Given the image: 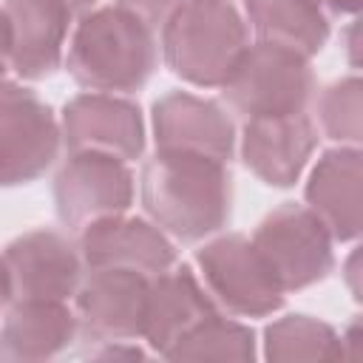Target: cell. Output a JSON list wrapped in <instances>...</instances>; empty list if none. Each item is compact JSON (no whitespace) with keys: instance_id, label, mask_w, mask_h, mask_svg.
<instances>
[{"instance_id":"cell-9","label":"cell","mask_w":363,"mask_h":363,"mask_svg":"<svg viewBox=\"0 0 363 363\" xmlns=\"http://www.w3.org/2000/svg\"><path fill=\"white\" fill-rule=\"evenodd\" d=\"M130 173L122 167V159L96 150L71 156L57 176V210L71 227L122 213L130 204Z\"/></svg>"},{"instance_id":"cell-14","label":"cell","mask_w":363,"mask_h":363,"mask_svg":"<svg viewBox=\"0 0 363 363\" xmlns=\"http://www.w3.org/2000/svg\"><path fill=\"white\" fill-rule=\"evenodd\" d=\"M156 142L159 150L201 153L224 162L233 147V125L213 102L170 94L156 102Z\"/></svg>"},{"instance_id":"cell-10","label":"cell","mask_w":363,"mask_h":363,"mask_svg":"<svg viewBox=\"0 0 363 363\" xmlns=\"http://www.w3.org/2000/svg\"><path fill=\"white\" fill-rule=\"evenodd\" d=\"M11 295L23 301H62L77 284V258L54 233H28L6 252Z\"/></svg>"},{"instance_id":"cell-17","label":"cell","mask_w":363,"mask_h":363,"mask_svg":"<svg viewBox=\"0 0 363 363\" xmlns=\"http://www.w3.org/2000/svg\"><path fill=\"white\" fill-rule=\"evenodd\" d=\"M210 315H213L210 301L204 298L187 267L170 275L159 272V281L147 292L145 335L159 352H167L170 343H179Z\"/></svg>"},{"instance_id":"cell-12","label":"cell","mask_w":363,"mask_h":363,"mask_svg":"<svg viewBox=\"0 0 363 363\" xmlns=\"http://www.w3.org/2000/svg\"><path fill=\"white\" fill-rule=\"evenodd\" d=\"M312 147L315 130L303 113L255 116L247 122L244 159L267 184H292Z\"/></svg>"},{"instance_id":"cell-19","label":"cell","mask_w":363,"mask_h":363,"mask_svg":"<svg viewBox=\"0 0 363 363\" xmlns=\"http://www.w3.org/2000/svg\"><path fill=\"white\" fill-rule=\"evenodd\" d=\"M71 337V315L60 301H23L6 323L14 354H51Z\"/></svg>"},{"instance_id":"cell-8","label":"cell","mask_w":363,"mask_h":363,"mask_svg":"<svg viewBox=\"0 0 363 363\" xmlns=\"http://www.w3.org/2000/svg\"><path fill=\"white\" fill-rule=\"evenodd\" d=\"M199 264L210 289L241 315H264L281 306V284L261 252L241 235L221 238L199 252Z\"/></svg>"},{"instance_id":"cell-7","label":"cell","mask_w":363,"mask_h":363,"mask_svg":"<svg viewBox=\"0 0 363 363\" xmlns=\"http://www.w3.org/2000/svg\"><path fill=\"white\" fill-rule=\"evenodd\" d=\"M71 11L60 0H6L0 6V48L6 62L28 79L51 74L60 62Z\"/></svg>"},{"instance_id":"cell-4","label":"cell","mask_w":363,"mask_h":363,"mask_svg":"<svg viewBox=\"0 0 363 363\" xmlns=\"http://www.w3.org/2000/svg\"><path fill=\"white\" fill-rule=\"evenodd\" d=\"M312 91V74L298 51L258 43L244 48L235 68L224 79V96L244 116L301 113Z\"/></svg>"},{"instance_id":"cell-23","label":"cell","mask_w":363,"mask_h":363,"mask_svg":"<svg viewBox=\"0 0 363 363\" xmlns=\"http://www.w3.org/2000/svg\"><path fill=\"white\" fill-rule=\"evenodd\" d=\"M11 295V286H9V269H6V261L0 258V303Z\"/></svg>"},{"instance_id":"cell-13","label":"cell","mask_w":363,"mask_h":363,"mask_svg":"<svg viewBox=\"0 0 363 363\" xmlns=\"http://www.w3.org/2000/svg\"><path fill=\"white\" fill-rule=\"evenodd\" d=\"M65 133L74 150H96L116 159L142 153L139 108L111 96H77L65 108Z\"/></svg>"},{"instance_id":"cell-5","label":"cell","mask_w":363,"mask_h":363,"mask_svg":"<svg viewBox=\"0 0 363 363\" xmlns=\"http://www.w3.org/2000/svg\"><path fill=\"white\" fill-rule=\"evenodd\" d=\"M252 247L272 269L281 289H301L332 269L326 224L303 207L284 204L255 233Z\"/></svg>"},{"instance_id":"cell-21","label":"cell","mask_w":363,"mask_h":363,"mask_svg":"<svg viewBox=\"0 0 363 363\" xmlns=\"http://www.w3.org/2000/svg\"><path fill=\"white\" fill-rule=\"evenodd\" d=\"M119 6L130 14H136L142 23L159 26L182 6V0H119Z\"/></svg>"},{"instance_id":"cell-6","label":"cell","mask_w":363,"mask_h":363,"mask_svg":"<svg viewBox=\"0 0 363 363\" xmlns=\"http://www.w3.org/2000/svg\"><path fill=\"white\" fill-rule=\"evenodd\" d=\"M57 125L31 91L0 85V184L40 176L57 156Z\"/></svg>"},{"instance_id":"cell-1","label":"cell","mask_w":363,"mask_h":363,"mask_svg":"<svg viewBox=\"0 0 363 363\" xmlns=\"http://www.w3.org/2000/svg\"><path fill=\"white\" fill-rule=\"evenodd\" d=\"M142 199L156 224L193 241L227 221L230 173L221 159L159 150L142 173Z\"/></svg>"},{"instance_id":"cell-3","label":"cell","mask_w":363,"mask_h":363,"mask_svg":"<svg viewBox=\"0 0 363 363\" xmlns=\"http://www.w3.org/2000/svg\"><path fill=\"white\" fill-rule=\"evenodd\" d=\"M244 48V26L227 0H190L164 26L170 68L196 85H224Z\"/></svg>"},{"instance_id":"cell-15","label":"cell","mask_w":363,"mask_h":363,"mask_svg":"<svg viewBox=\"0 0 363 363\" xmlns=\"http://www.w3.org/2000/svg\"><path fill=\"white\" fill-rule=\"evenodd\" d=\"M85 261L94 269L119 267L136 272H164L173 264V247L145 221H119L113 216L94 221L82 235Z\"/></svg>"},{"instance_id":"cell-25","label":"cell","mask_w":363,"mask_h":363,"mask_svg":"<svg viewBox=\"0 0 363 363\" xmlns=\"http://www.w3.org/2000/svg\"><path fill=\"white\" fill-rule=\"evenodd\" d=\"M3 71H6V57H3V48H0V79H3Z\"/></svg>"},{"instance_id":"cell-2","label":"cell","mask_w":363,"mask_h":363,"mask_svg":"<svg viewBox=\"0 0 363 363\" xmlns=\"http://www.w3.org/2000/svg\"><path fill=\"white\" fill-rule=\"evenodd\" d=\"M156 65L150 26L125 9H102L77 28L68 68L79 85L96 91H133Z\"/></svg>"},{"instance_id":"cell-11","label":"cell","mask_w":363,"mask_h":363,"mask_svg":"<svg viewBox=\"0 0 363 363\" xmlns=\"http://www.w3.org/2000/svg\"><path fill=\"white\" fill-rule=\"evenodd\" d=\"M147 292L150 286L136 269H96L79 292V312L88 332L105 337H128L145 332Z\"/></svg>"},{"instance_id":"cell-18","label":"cell","mask_w":363,"mask_h":363,"mask_svg":"<svg viewBox=\"0 0 363 363\" xmlns=\"http://www.w3.org/2000/svg\"><path fill=\"white\" fill-rule=\"evenodd\" d=\"M252 28L272 45L315 54L329 34V26L315 0H247Z\"/></svg>"},{"instance_id":"cell-20","label":"cell","mask_w":363,"mask_h":363,"mask_svg":"<svg viewBox=\"0 0 363 363\" xmlns=\"http://www.w3.org/2000/svg\"><path fill=\"white\" fill-rule=\"evenodd\" d=\"M323 125L332 139H360V82L346 79L323 96Z\"/></svg>"},{"instance_id":"cell-16","label":"cell","mask_w":363,"mask_h":363,"mask_svg":"<svg viewBox=\"0 0 363 363\" xmlns=\"http://www.w3.org/2000/svg\"><path fill=\"white\" fill-rule=\"evenodd\" d=\"M306 199L335 238H354L360 230V153H326L312 173Z\"/></svg>"},{"instance_id":"cell-22","label":"cell","mask_w":363,"mask_h":363,"mask_svg":"<svg viewBox=\"0 0 363 363\" xmlns=\"http://www.w3.org/2000/svg\"><path fill=\"white\" fill-rule=\"evenodd\" d=\"M315 3H323L332 11H357V6H360V0H315Z\"/></svg>"},{"instance_id":"cell-24","label":"cell","mask_w":363,"mask_h":363,"mask_svg":"<svg viewBox=\"0 0 363 363\" xmlns=\"http://www.w3.org/2000/svg\"><path fill=\"white\" fill-rule=\"evenodd\" d=\"M68 11H82V9H88V6H94L96 0H60Z\"/></svg>"}]
</instances>
